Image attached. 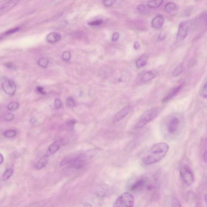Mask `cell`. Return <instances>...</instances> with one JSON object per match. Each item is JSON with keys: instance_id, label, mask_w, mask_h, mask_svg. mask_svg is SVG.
I'll list each match as a JSON object with an SVG mask.
<instances>
[{"instance_id": "obj_1", "label": "cell", "mask_w": 207, "mask_h": 207, "mask_svg": "<svg viewBox=\"0 0 207 207\" xmlns=\"http://www.w3.org/2000/svg\"><path fill=\"white\" fill-rule=\"evenodd\" d=\"M169 149V145L164 142L155 144L142 157V162L147 165H150L157 163L165 156Z\"/></svg>"}, {"instance_id": "obj_2", "label": "cell", "mask_w": 207, "mask_h": 207, "mask_svg": "<svg viewBox=\"0 0 207 207\" xmlns=\"http://www.w3.org/2000/svg\"><path fill=\"white\" fill-rule=\"evenodd\" d=\"M159 110L157 108H151L147 110L141 116L135 125V129H140L144 127L149 122L153 120L158 115Z\"/></svg>"}, {"instance_id": "obj_3", "label": "cell", "mask_w": 207, "mask_h": 207, "mask_svg": "<svg viewBox=\"0 0 207 207\" xmlns=\"http://www.w3.org/2000/svg\"><path fill=\"white\" fill-rule=\"evenodd\" d=\"M134 203V198L131 193L124 192L119 196L114 203L115 207H133Z\"/></svg>"}, {"instance_id": "obj_4", "label": "cell", "mask_w": 207, "mask_h": 207, "mask_svg": "<svg viewBox=\"0 0 207 207\" xmlns=\"http://www.w3.org/2000/svg\"><path fill=\"white\" fill-rule=\"evenodd\" d=\"M180 176L184 184L187 186H190L194 181L193 174L190 168L187 166H184L180 170Z\"/></svg>"}, {"instance_id": "obj_5", "label": "cell", "mask_w": 207, "mask_h": 207, "mask_svg": "<svg viewBox=\"0 0 207 207\" xmlns=\"http://www.w3.org/2000/svg\"><path fill=\"white\" fill-rule=\"evenodd\" d=\"M86 159L84 156H80L70 159H68L69 168L72 169H80L85 165Z\"/></svg>"}, {"instance_id": "obj_6", "label": "cell", "mask_w": 207, "mask_h": 207, "mask_svg": "<svg viewBox=\"0 0 207 207\" xmlns=\"http://www.w3.org/2000/svg\"><path fill=\"white\" fill-rule=\"evenodd\" d=\"M149 181L146 178H141L136 181L130 186L129 190L132 191H137L142 189L150 188Z\"/></svg>"}, {"instance_id": "obj_7", "label": "cell", "mask_w": 207, "mask_h": 207, "mask_svg": "<svg viewBox=\"0 0 207 207\" xmlns=\"http://www.w3.org/2000/svg\"><path fill=\"white\" fill-rule=\"evenodd\" d=\"M188 25L186 22H183L180 23L176 36L178 42H181L184 40L187 35Z\"/></svg>"}, {"instance_id": "obj_8", "label": "cell", "mask_w": 207, "mask_h": 207, "mask_svg": "<svg viewBox=\"0 0 207 207\" xmlns=\"http://www.w3.org/2000/svg\"><path fill=\"white\" fill-rule=\"evenodd\" d=\"M2 87L4 92L10 96H12L16 91V84L11 80L5 81L2 84Z\"/></svg>"}, {"instance_id": "obj_9", "label": "cell", "mask_w": 207, "mask_h": 207, "mask_svg": "<svg viewBox=\"0 0 207 207\" xmlns=\"http://www.w3.org/2000/svg\"><path fill=\"white\" fill-rule=\"evenodd\" d=\"M129 110L130 107L128 105L125 107L115 115L113 119V122L117 123L124 119L129 113Z\"/></svg>"}, {"instance_id": "obj_10", "label": "cell", "mask_w": 207, "mask_h": 207, "mask_svg": "<svg viewBox=\"0 0 207 207\" xmlns=\"http://www.w3.org/2000/svg\"><path fill=\"white\" fill-rule=\"evenodd\" d=\"M20 1V0H10L9 2L3 5L1 7V10H0L1 15L4 14L5 13L12 9L15 6L18 4Z\"/></svg>"}, {"instance_id": "obj_11", "label": "cell", "mask_w": 207, "mask_h": 207, "mask_svg": "<svg viewBox=\"0 0 207 207\" xmlns=\"http://www.w3.org/2000/svg\"><path fill=\"white\" fill-rule=\"evenodd\" d=\"M180 123L179 119L177 117H174L168 124V130L170 134H173L177 130Z\"/></svg>"}, {"instance_id": "obj_12", "label": "cell", "mask_w": 207, "mask_h": 207, "mask_svg": "<svg viewBox=\"0 0 207 207\" xmlns=\"http://www.w3.org/2000/svg\"><path fill=\"white\" fill-rule=\"evenodd\" d=\"M183 86V85H180L178 86L176 88H175L172 89H171L170 92H169V93L168 94V95H167V96L165 97L164 98H163L162 102H164V103L168 102V101L170 100L171 99L175 97L181 89H182Z\"/></svg>"}, {"instance_id": "obj_13", "label": "cell", "mask_w": 207, "mask_h": 207, "mask_svg": "<svg viewBox=\"0 0 207 207\" xmlns=\"http://www.w3.org/2000/svg\"><path fill=\"white\" fill-rule=\"evenodd\" d=\"M164 19L163 16H158L155 17L152 21L151 25L155 29H159L163 25Z\"/></svg>"}, {"instance_id": "obj_14", "label": "cell", "mask_w": 207, "mask_h": 207, "mask_svg": "<svg viewBox=\"0 0 207 207\" xmlns=\"http://www.w3.org/2000/svg\"><path fill=\"white\" fill-rule=\"evenodd\" d=\"M61 35L57 32H51L46 36V40L49 43H56L61 39Z\"/></svg>"}, {"instance_id": "obj_15", "label": "cell", "mask_w": 207, "mask_h": 207, "mask_svg": "<svg viewBox=\"0 0 207 207\" xmlns=\"http://www.w3.org/2000/svg\"><path fill=\"white\" fill-rule=\"evenodd\" d=\"M48 162V156H45L41 158L36 163L35 168L37 170L43 169L46 165Z\"/></svg>"}, {"instance_id": "obj_16", "label": "cell", "mask_w": 207, "mask_h": 207, "mask_svg": "<svg viewBox=\"0 0 207 207\" xmlns=\"http://www.w3.org/2000/svg\"><path fill=\"white\" fill-rule=\"evenodd\" d=\"M155 75L152 71H148L145 73L141 78V81L142 82H149L151 80L153 79L155 77Z\"/></svg>"}, {"instance_id": "obj_17", "label": "cell", "mask_w": 207, "mask_h": 207, "mask_svg": "<svg viewBox=\"0 0 207 207\" xmlns=\"http://www.w3.org/2000/svg\"><path fill=\"white\" fill-rule=\"evenodd\" d=\"M60 141H57L52 144L48 148L49 152L52 154L56 153L60 149Z\"/></svg>"}, {"instance_id": "obj_18", "label": "cell", "mask_w": 207, "mask_h": 207, "mask_svg": "<svg viewBox=\"0 0 207 207\" xmlns=\"http://www.w3.org/2000/svg\"><path fill=\"white\" fill-rule=\"evenodd\" d=\"M163 3V0H151L147 3L148 6L152 9H155L160 6Z\"/></svg>"}, {"instance_id": "obj_19", "label": "cell", "mask_w": 207, "mask_h": 207, "mask_svg": "<svg viewBox=\"0 0 207 207\" xmlns=\"http://www.w3.org/2000/svg\"><path fill=\"white\" fill-rule=\"evenodd\" d=\"M177 9V6L173 3H168L165 6V11L166 13H170L175 11Z\"/></svg>"}, {"instance_id": "obj_20", "label": "cell", "mask_w": 207, "mask_h": 207, "mask_svg": "<svg viewBox=\"0 0 207 207\" xmlns=\"http://www.w3.org/2000/svg\"><path fill=\"white\" fill-rule=\"evenodd\" d=\"M183 70V64H179L175 68V70L173 72V76L174 77H177L182 73Z\"/></svg>"}, {"instance_id": "obj_21", "label": "cell", "mask_w": 207, "mask_h": 207, "mask_svg": "<svg viewBox=\"0 0 207 207\" xmlns=\"http://www.w3.org/2000/svg\"><path fill=\"white\" fill-rule=\"evenodd\" d=\"M13 173V170L11 169H7L3 176V181H6L9 179Z\"/></svg>"}, {"instance_id": "obj_22", "label": "cell", "mask_w": 207, "mask_h": 207, "mask_svg": "<svg viewBox=\"0 0 207 207\" xmlns=\"http://www.w3.org/2000/svg\"><path fill=\"white\" fill-rule=\"evenodd\" d=\"M147 61L142 58H139L137 60L136 62V66L138 69H141L146 65Z\"/></svg>"}, {"instance_id": "obj_23", "label": "cell", "mask_w": 207, "mask_h": 207, "mask_svg": "<svg viewBox=\"0 0 207 207\" xmlns=\"http://www.w3.org/2000/svg\"><path fill=\"white\" fill-rule=\"evenodd\" d=\"M38 63L40 66L43 67H45L48 65V63H49V61L46 58L42 57L39 60Z\"/></svg>"}, {"instance_id": "obj_24", "label": "cell", "mask_w": 207, "mask_h": 207, "mask_svg": "<svg viewBox=\"0 0 207 207\" xmlns=\"http://www.w3.org/2000/svg\"><path fill=\"white\" fill-rule=\"evenodd\" d=\"M16 134V131L14 130H8L4 133V136L8 138H12L15 137Z\"/></svg>"}, {"instance_id": "obj_25", "label": "cell", "mask_w": 207, "mask_h": 207, "mask_svg": "<svg viewBox=\"0 0 207 207\" xmlns=\"http://www.w3.org/2000/svg\"><path fill=\"white\" fill-rule=\"evenodd\" d=\"M19 104L17 102H10L8 106V110H16L18 108Z\"/></svg>"}, {"instance_id": "obj_26", "label": "cell", "mask_w": 207, "mask_h": 207, "mask_svg": "<svg viewBox=\"0 0 207 207\" xmlns=\"http://www.w3.org/2000/svg\"><path fill=\"white\" fill-rule=\"evenodd\" d=\"M195 195L193 192H189L187 195V199L188 203H192L194 202L195 199Z\"/></svg>"}, {"instance_id": "obj_27", "label": "cell", "mask_w": 207, "mask_h": 207, "mask_svg": "<svg viewBox=\"0 0 207 207\" xmlns=\"http://www.w3.org/2000/svg\"><path fill=\"white\" fill-rule=\"evenodd\" d=\"M201 97L204 99L207 98V82L203 86L200 93Z\"/></svg>"}, {"instance_id": "obj_28", "label": "cell", "mask_w": 207, "mask_h": 207, "mask_svg": "<svg viewBox=\"0 0 207 207\" xmlns=\"http://www.w3.org/2000/svg\"><path fill=\"white\" fill-rule=\"evenodd\" d=\"M14 118V115L11 113H7L5 114L3 116V120L5 121H11Z\"/></svg>"}, {"instance_id": "obj_29", "label": "cell", "mask_w": 207, "mask_h": 207, "mask_svg": "<svg viewBox=\"0 0 207 207\" xmlns=\"http://www.w3.org/2000/svg\"><path fill=\"white\" fill-rule=\"evenodd\" d=\"M66 104L68 107H73L76 105V103L75 100L72 97H69L66 100Z\"/></svg>"}, {"instance_id": "obj_30", "label": "cell", "mask_w": 207, "mask_h": 207, "mask_svg": "<svg viewBox=\"0 0 207 207\" xmlns=\"http://www.w3.org/2000/svg\"><path fill=\"white\" fill-rule=\"evenodd\" d=\"M20 30V28L19 27L14 28V29H10V30H8V31L5 32L3 33V34L1 35V37L2 36H5L6 35H10V34L14 33Z\"/></svg>"}, {"instance_id": "obj_31", "label": "cell", "mask_w": 207, "mask_h": 207, "mask_svg": "<svg viewBox=\"0 0 207 207\" xmlns=\"http://www.w3.org/2000/svg\"><path fill=\"white\" fill-rule=\"evenodd\" d=\"M71 57V54L70 52L66 51L64 52L62 55V58L65 61H69Z\"/></svg>"}, {"instance_id": "obj_32", "label": "cell", "mask_w": 207, "mask_h": 207, "mask_svg": "<svg viewBox=\"0 0 207 207\" xmlns=\"http://www.w3.org/2000/svg\"><path fill=\"white\" fill-rule=\"evenodd\" d=\"M116 0H104L103 4L105 6L110 7L115 3Z\"/></svg>"}, {"instance_id": "obj_33", "label": "cell", "mask_w": 207, "mask_h": 207, "mask_svg": "<svg viewBox=\"0 0 207 207\" xmlns=\"http://www.w3.org/2000/svg\"><path fill=\"white\" fill-rule=\"evenodd\" d=\"M137 9L138 11L140 13H141V14L145 13L146 10L145 6L143 5H139L138 6H137Z\"/></svg>"}, {"instance_id": "obj_34", "label": "cell", "mask_w": 207, "mask_h": 207, "mask_svg": "<svg viewBox=\"0 0 207 207\" xmlns=\"http://www.w3.org/2000/svg\"><path fill=\"white\" fill-rule=\"evenodd\" d=\"M172 206L173 207H181V205L180 203L177 198H174L172 201Z\"/></svg>"}, {"instance_id": "obj_35", "label": "cell", "mask_w": 207, "mask_h": 207, "mask_svg": "<svg viewBox=\"0 0 207 207\" xmlns=\"http://www.w3.org/2000/svg\"><path fill=\"white\" fill-rule=\"evenodd\" d=\"M102 21L99 20H96L93 22H89L88 24L91 26H98L102 23Z\"/></svg>"}, {"instance_id": "obj_36", "label": "cell", "mask_w": 207, "mask_h": 207, "mask_svg": "<svg viewBox=\"0 0 207 207\" xmlns=\"http://www.w3.org/2000/svg\"><path fill=\"white\" fill-rule=\"evenodd\" d=\"M119 34L118 32L114 33L112 37V40L113 42H116L119 39Z\"/></svg>"}, {"instance_id": "obj_37", "label": "cell", "mask_w": 207, "mask_h": 207, "mask_svg": "<svg viewBox=\"0 0 207 207\" xmlns=\"http://www.w3.org/2000/svg\"><path fill=\"white\" fill-rule=\"evenodd\" d=\"M54 105L56 108L60 109L62 107V104H61V101L59 100L56 99L55 100Z\"/></svg>"}, {"instance_id": "obj_38", "label": "cell", "mask_w": 207, "mask_h": 207, "mask_svg": "<svg viewBox=\"0 0 207 207\" xmlns=\"http://www.w3.org/2000/svg\"><path fill=\"white\" fill-rule=\"evenodd\" d=\"M36 91L39 93L42 94V95H45L46 92L44 91L43 88L42 87H38L36 88Z\"/></svg>"}, {"instance_id": "obj_39", "label": "cell", "mask_w": 207, "mask_h": 207, "mask_svg": "<svg viewBox=\"0 0 207 207\" xmlns=\"http://www.w3.org/2000/svg\"><path fill=\"white\" fill-rule=\"evenodd\" d=\"M134 49L136 50H138L140 48V45L137 42H135L134 45Z\"/></svg>"}, {"instance_id": "obj_40", "label": "cell", "mask_w": 207, "mask_h": 207, "mask_svg": "<svg viewBox=\"0 0 207 207\" xmlns=\"http://www.w3.org/2000/svg\"><path fill=\"white\" fill-rule=\"evenodd\" d=\"M76 121L75 120H71L68 122V125H69V127H73V126L75 124V123H76Z\"/></svg>"}, {"instance_id": "obj_41", "label": "cell", "mask_w": 207, "mask_h": 207, "mask_svg": "<svg viewBox=\"0 0 207 207\" xmlns=\"http://www.w3.org/2000/svg\"><path fill=\"white\" fill-rule=\"evenodd\" d=\"M203 158L204 161L205 162H207V151L205 152L203 154Z\"/></svg>"}, {"instance_id": "obj_42", "label": "cell", "mask_w": 207, "mask_h": 207, "mask_svg": "<svg viewBox=\"0 0 207 207\" xmlns=\"http://www.w3.org/2000/svg\"><path fill=\"white\" fill-rule=\"evenodd\" d=\"M165 38V35H163V34H160L159 36V39L160 40H163Z\"/></svg>"}, {"instance_id": "obj_43", "label": "cell", "mask_w": 207, "mask_h": 207, "mask_svg": "<svg viewBox=\"0 0 207 207\" xmlns=\"http://www.w3.org/2000/svg\"><path fill=\"white\" fill-rule=\"evenodd\" d=\"M5 66L9 68V69L13 67V65L11 63H7L6 64H5Z\"/></svg>"}, {"instance_id": "obj_44", "label": "cell", "mask_w": 207, "mask_h": 207, "mask_svg": "<svg viewBox=\"0 0 207 207\" xmlns=\"http://www.w3.org/2000/svg\"><path fill=\"white\" fill-rule=\"evenodd\" d=\"M0 157H1V162H0V163L2 164V163L3 162V157L2 154H1Z\"/></svg>"}, {"instance_id": "obj_45", "label": "cell", "mask_w": 207, "mask_h": 207, "mask_svg": "<svg viewBox=\"0 0 207 207\" xmlns=\"http://www.w3.org/2000/svg\"><path fill=\"white\" fill-rule=\"evenodd\" d=\"M35 122H36V119H35V118H32L30 119V122H31V123H35Z\"/></svg>"}, {"instance_id": "obj_46", "label": "cell", "mask_w": 207, "mask_h": 207, "mask_svg": "<svg viewBox=\"0 0 207 207\" xmlns=\"http://www.w3.org/2000/svg\"><path fill=\"white\" fill-rule=\"evenodd\" d=\"M205 202L207 203V194L205 196Z\"/></svg>"}]
</instances>
